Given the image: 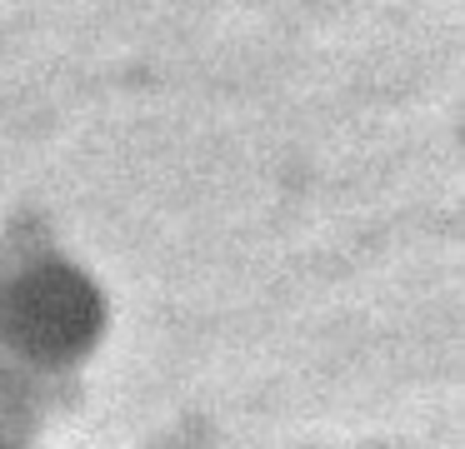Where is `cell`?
<instances>
[{"label": "cell", "mask_w": 465, "mask_h": 449, "mask_svg": "<svg viewBox=\"0 0 465 449\" xmlns=\"http://www.w3.org/2000/svg\"><path fill=\"white\" fill-rule=\"evenodd\" d=\"M0 449H21V444H5V439H0Z\"/></svg>", "instance_id": "3957f363"}, {"label": "cell", "mask_w": 465, "mask_h": 449, "mask_svg": "<svg viewBox=\"0 0 465 449\" xmlns=\"http://www.w3.org/2000/svg\"><path fill=\"white\" fill-rule=\"evenodd\" d=\"M111 329L101 279L65 255H25L0 275V355L45 379L75 375Z\"/></svg>", "instance_id": "6da1fadb"}, {"label": "cell", "mask_w": 465, "mask_h": 449, "mask_svg": "<svg viewBox=\"0 0 465 449\" xmlns=\"http://www.w3.org/2000/svg\"><path fill=\"white\" fill-rule=\"evenodd\" d=\"M45 385H51L45 375H31V369L0 355V439L5 444L25 449V439L45 425V405H51Z\"/></svg>", "instance_id": "7a4b0ae2"}]
</instances>
